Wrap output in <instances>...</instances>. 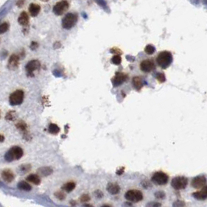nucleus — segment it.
Listing matches in <instances>:
<instances>
[{
  "mask_svg": "<svg viewBox=\"0 0 207 207\" xmlns=\"http://www.w3.org/2000/svg\"><path fill=\"white\" fill-rule=\"evenodd\" d=\"M52 169L51 168V167H44L39 169L38 173L41 175H42V176H48V175H50L52 173Z\"/></svg>",
  "mask_w": 207,
  "mask_h": 207,
  "instance_id": "obj_24",
  "label": "nucleus"
},
{
  "mask_svg": "<svg viewBox=\"0 0 207 207\" xmlns=\"http://www.w3.org/2000/svg\"><path fill=\"white\" fill-rule=\"evenodd\" d=\"M206 185V178L204 175H200L193 178L192 181V186L194 189H203Z\"/></svg>",
  "mask_w": 207,
  "mask_h": 207,
  "instance_id": "obj_11",
  "label": "nucleus"
},
{
  "mask_svg": "<svg viewBox=\"0 0 207 207\" xmlns=\"http://www.w3.org/2000/svg\"><path fill=\"white\" fill-rule=\"evenodd\" d=\"M4 141V136L2 135H0V143H2Z\"/></svg>",
  "mask_w": 207,
  "mask_h": 207,
  "instance_id": "obj_40",
  "label": "nucleus"
},
{
  "mask_svg": "<svg viewBox=\"0 0 207 207\" xmlns=\"http://www.w3.org/2000/svg\"><path fill=\"white\" fill-rule=\"evenodd\" d=\"M17 187H18V189H21V190H24V191H26V192L30 191L31 189H32L30 184L25 181H20V182L17 184Z\"/></svg>",
  "mask_w": 207,
  "mask_h": 207,
  "instance_id": "obj_22",
  "label": "nucleus"
},
{
  "mask_svg": "<svg viewBox=\"0 0 207 207\" xmlns=\"http://www.w3.org/2000/svg\"><path fill=\"white\" fill-rule=\"evenodd\" d=\"M132 84H133V88L135 89L136 91H140V90L143 88L145 84V81L143 79L140 77H135L133 78L132 80Z\"/></svg>",
  "mask_w": 207,
  "mask_h": 207,
  "instance_id": "obj_13",
  "label": "nucleus"
},
{
  "mask_svg": "<svg viewBox=\"0 0 207 207\" xmlns=\"http://www.w3.org/2000/svg\"><path fill=\"white\" fill-rule=\"evenodd\" d=\"M188 182L189 181H188L187 178L184 177V176H178L171 180V186L175 190H181L186 188Z\"/></svg>",
  "mask_w": 207,
  "mask_h": 207,
  "instance_id": "obj_6",
  "label": "nucleus"
},
{
  "mask_svg": "<svg viewBox=\"0 0 207 207\" xmlns=\"http://www.w3.org/2000/svg\"><path fill=\"white\" fill-rule=\"evenodd\" d=\"M75 188H76V183L73 181H69V182H67L65 185H63L62 189L66 192H71L74 190Z\"/></svg>",
  "mask_w": 207,
  "mask_h": 207,
  "instance_id": "obj_21",
  "label": "nucleus"
},
{
  "mask_svg": "<svg viewBox=\"0 0 207 207\" xmlns=\"http://www.w3.org/2000/svg\"><path fill=\"white\" fill-rule=\"evenodd\" d=\"M173 61V55L168 51H163L158 54L156 58L157 65L163 69L168 68Z\"/></svg>",
  "mask_w": 207,
  "mask_h": 207,
  "instance_id": "obj_1",
  "label": "nucleus"
},
{
  "mask_svg": "<svg viewBox=\"0 0 207 207\" xmlns=\"http://www.w3.org/2000/svg\"><path fill=\"white\" fill-rule=\"evenodd\" d=\"M9 29V24L8 23H3L0 25V34H4L6 33Z\"/></svg>",
  "mask_w": 207,
  "mask_h": 207,
  "instance_id": "obj_28",
  "label": "nucleus"
},
{
  "mask_svg": "<svg viewBox=\"0 0 207 207\" xmlns=\"http://www.w3.org/2000/svg\"><path fill=\"white\" fill-rule=\"evenodd\" d=\"M111 53H115V55H121L122 54V52L121 51H119V48H112L111 50Z\"/></svg>",
  "mask_w": 207,
  "mask_h": 207,
  "instance_id": "obj_37",
  "label": "nucleus"
},
{
  "mask_svg": "<svg viewBox=\"0 0 207 207\" xmlns=\"http://www.w3.org/2000/svg\"><path fill=\"white\" fill-rule=\"evenodd\" d=\"M17 126H18L19 129H21V130H23V131L26 130L27 126H26V125L24 124V123H18V125H17Z\"/></svg>",
  "mask_w": 207,
  "mask_h": 207,
  "instance_id": "obj_36",
  "label": "nucleus"
},
{
  "mask_svg": "<svg viewBox=\"0 0 207 207\" xmlns=\"http://www.w3.org/2000/svg\"><path fill=\"white\" fill-rule=\"evenodd\" d=\"M125 198L129 202L136 203L142 201L143 199V195L142 192L139 190L132 189V190H129V191L125 192Z\"/></svg>",
  "mask_w": 207,
  "mask_h": 207,
  "instance_id": "obj_4",
  "label": "nucleus"
},
{
  "mask_svg": "<svg viewBox=\"0 0 207 207\" xmlns=\"http://www.w3.org/2000/svg\"><path fill=\"white\" fill-rule=\"evenodd\" d=\"M18 23L22 26H27L29 24V16L26 12H22L19 16Z\"/></svg>",
  "mask_w": 207,
  "mask_h": 207,
  "instance_id": "obj_17",
  "label": "nucleus"
},
{
  "mask_svg": "<svg viewBox=\"0 0 207 207\" xmlns=\"http://www.w3.org/2000/svg\"><path fill=\"white\" fill-rule=\"evenodd\" d=\"M24 93L21 90H17L12 93L10 96V103L11 105H19L24 101Z\"/></svg>",
  "mask_w": 207,
  "mask_h": 207,
  "instance_id": "obj_8",
  "label": "nucleus"
},
{
  "mask_svg": "<svg viewBox=\"0 0 207 207\" xmlns=\"http://www.w3.org/2000/svg\"><path fill=\"white\" fill-rule=\"evenodd\" d=\"M101 207H111V206L107 205V204H105V205H103V206H101Z\"/></svg>",
  "mask_w": 207,
  "mask_h": 207,
  "instance_id": "obj_43",
  "label": "nucleus"
},
{
  "mask_svg": "<svg viewBox=\"0 0 207 207\" xmlns=\"http://www.w3.org/2000/svg\"><path fill=\"white\" fill-rule=\"evenodd\" d=\"M24 155V151L22 148L20 147H12L7 153L5 154V160L8 162H12L13 161L20 160Z\"/></svg>",
  "mask_w": 207,
  "mask_h": 207,
  "instance_id": "obj_3",
  "label": "nucleus"
},
{
  "mask_svg": "<svg viewBox=\"0 0 207 207\" xmlns=\"http://www.w3.org/2000/svg\"><path fill=\"white\" fill-rule=\"evenodd\" d=\"M48 132H49L51 134L57 135V134L60 132V128H59L56 124L51 123L50 125H49V126H48Z\"/></svg>",
  "mask_w": 207,
  "mask_h": 207,
  "instance_id": "obj_23",
  "label": "nucleus"
},
{
  "mask_svg": "<svg viewBox=\"0 0 207 207\" xmlns=\"http://www.w3.org/2000/svg\"><path fill=\"white\" fill-rule=\"evenodd\" d=\"M139 67L143 72H150L156 69V65L153 59H145L141 62Z\"/></svg>",
  "mask_w": 207,
  "mask_h": 207,
  "instance_id": "obj_10",
  "label": "nucleus"
},
{
  "mask_svg": "<svg viewBox=\"0 0 207 207\" xmlns=\"http://www.w3.org/2000/svg\"><path fill=\"white\" fill-rule=\"evenodd\" d=\"M55 196L58 199H59V200H63V199H65L66 197V194L63 192H56L55 193Z\"/></svg>",
  "mask_w": 207,
  "mask_h": 207,
  "instance_id": "obj_29",
  "label": "nucleus"
},
{
  "mask_svg": "<svg viewBox=\"0 0 207 207\" xmlns=\"http://www.w3.org/2000/svg\"><path fill=\"white\" fill-rule=\"evenodd\" d=\"M19 57L16 55H12L9 60V67L10 69H16L18 66Z\"/></svg>",
  "mask_w": 207,
  "mask_h": 207,
  "instance_id": "obj_19",
  "label": "nucleus"
},
{
  "mask_svg": "<svg viewBox=\"0 0 207 207\" xmlns=\"http://www.w3.org/2000/svg\"><path fill=\"white\" fill-rule=\"evenodd\" d=\"M111 62L112 64L119 66L122 63V57H121L120 55H114V56L111 58Z\"/></svg>",
  "mask_w": 207,
  "mask_h": 207,
  "instance_id": "obj_25",
  "label": "nucleus"
},
{
  "mask_svg": "<svg viewBox=\"0 0 207 207\" xmlns=\"http://www.w3.org/2000/svg\"><path fill=\"white\" fill-rule=\"evenodd\" d=\"M161 204L158 202H150L146 206V207H161Z\"/></svg>",
  "mask_w": 207,
  "mask_h": 207,
  "instance_id": "obj_33",
  "label": "nucleus"
},
{
  "mask_svg": "<svg viewBox=\"0 0 207 207\" xmlns=\"http://www.w3.org/2000/svg\"><path fill=\"white\" fill-rule=\"evenodd\" d=\"M84 207H94L92 205H89V204H86L84 205Z\"/></svg>",
  "mask_w": 207,
  "mask_h": 207,
  "instance_id": "obj_42",
  "label": "nucleus"
},
{
  "mask_svg": "<svg viewBox=\"0 0 207 207\" xmlns=\"http://www.w3.org/2000/svg\"><path fill=\"white\" fill-rule=\"evenodd\" d=\"M154 77L158 80V82L161 83H164L166 81V77H165V75L164 72H157V73H155Z\"/></svg>",
  "mask_w": 207,
  "mask_h": 207,
  "instance_id": "obj_26",
  "label": "nucleus"
},
{
  "mask_svg": "<svg viewBox=\"0 0 207 207\" xmlns=\"http://www.w3.org/2000/svg\"><path fill=\"white\" fill-rule=\"evenodd\" d=\"M70 204L72 205V206H75L77 203H76V202L75 201H72V202H70Z\"/></svg>",
  "mask_w": 207,
  "mask_h": 207,
  "instance_id": "obj_41",
  "label": "nucleus"
},
{
  "mask_svg": "<svg viewBox=\"0 0 207 207\" xmlns=\"http://www.w3.org/2000/svg\"><path fill=\"white\" fill-rule=\"evenodd\" d=\"M2 178L6 182H11L14 179V174L13 173L12 171H10L9 169H6L2 172Z\"/></svg>",
  "mask_w": 207,
  "mask_h": 207,
  "instance_id": "obj_16",
  "label": "nucleus"
},
{
  "mask_svg": "<svg viewBox=\"0 0 207 207\" xmlns=\"http://www.w3.org/2000/svg\"><path fill=\"white\" fill-rule=\"evenodd\" d=\"M41 10V6L35 3H31L29 6V12L32 16H37L39 14Z\"/></svg>",
  "mask_w": 207,
  "mask_h": 207,
  "instance_id": "obj_18",
  "label": "nucleus"
},
{
  "mask_svg": "<svg viewBox=\"0 0 207 207\" xmlns=\"http://www.w3.org/2000/svg\"><path fill=\"white\" fill-rule=\"evenodd\" d=\"M78 21V15L74 13H69L62 20V26L66 30H70L74 27Z\"/></svg>",
  "mask_w": 207,
  "mask_h": 207,
  "instance_id": "obj_2",
  "label": "nucleus"
},
{
  "mask_svg": "<svg viewBox=\"0 0 207 207\" xmlns=\"http://www.w3.org/2000/svg\"><path fill=\"white\" fill-rule=\"evenodd\" d=\"M155 197L157 199H164L166 197V195H165V192H164L163 191H158L157 192H155L154 194Z\"/></svg>",
  "mask_w": 207,
  "mask_h": 207,
  "instance_id": "obj_30",
  "label": "nucleus"
},
{
  "mask_svg": "<svg viewBox=\"0 0 207 207\" xmlns=\"http://www.w3.org/2000/svg\"><path fill=\"white\" fill-rule=\"evenodd\" d=\"M124 170H125V168H124V167H122V168H120L119 171H117V175H122L123 174V172H124Z\"/></svg>",
  "mask_w": 207,
  "mask_h": 207,
  "instance_id": "obj_39",
  "label": "nucleus"
},
{
  "mask_svg": "<svg viewBox=\"0 0 207 207\" xmlns=\"http://www.w3.org/2000/svg\"><path fill=\"white\" fill-rule=\"evenodd\" d=\"M94 195L95 197H97V199H101V198L104 196V194H103L102 192H101L100 190H97L94 192Z\"/></svg>",
  "mask_w": 207,
  "mask_h": 207,
  "instance_id": "obj_34",
  "label": "nucleus"
},
{
  "mask_svg": "<svg viewBox=\"0 0 207 207\" xmlns=\"http://www.w3.org/2000/svg\"><path fill=\"white\" fill-rule=\"evenodd\" d=\"M69 8V3L68 1H60L58 2L53 7V13L56 16H61L64 14Z\"/></svg>",
  "mask_w": 207,
  "mask_h": 207,
  "instance_id": "obj_7",
  "label": "nucleus"
},
{
  "mask_svg": "<svg viewBox=\"0 0 207 207\" xmlns=\"http://www.w3.org/2000/svg\"><path fill=\"white\" fill-rule=\"evenodd\" d=\"M38 47V44L37 42H31V44H30V48L32 50H35Z\"/></svg>",
  "mask_w": 207,
  "mask_h": 207,
  "instance_id": "obj_38",
  "label": "nucleus"
},
{
  "mask_svg": "<svg viewBox=\"0 0 207 207\" xmlns=\"http://www.w3.org/2000/svg\"><path fill=\"white\" fill-rule=\"evenodd\" d=\"M107 191L111 195H117L120 192V186L116 183H108L107 185Z\"/></svg>",
  "mask_w": 207,
  "mask_h": 207,
  "instance_id": "obj_15",
  "label": "nucleus"
},
{
  "mask_svg": "<svg viewBox=\"0 0 207 207\" xmlns=\"http://www.w3.org/2000/svg\"><path fill=\"white\" fill-rule=\"evenodd\" d=\"M129 79V76L126 73L121 72H117L115 73V77L111 79V83L114 87H118L120 85L123 84L124 83L126 82V80Z\"/></svg>",
  "mask_w": 207,
  "mask_h": 207,
  "instance_id": "obj_9",
  "label": "nucleus"
},
{
  "mask_svg": "<svg viewBox=\"0 0 207 207\" xmlns=\"http://www.w3.org/2000/svg\"><path fill=\"white\" fill-rule=\"evenodd\" d=\"M41 67V63L38 60H32L30 61L26 66V70L27 74L30 77L34 76V72L35 70L39 69Z\"/></svg>",
  "mask_w": 207,
  "mask_h": 207,
  "instance_id": "obj_12",
  "label": "nucleus"
},
{
  "mask_svg": "<svg viewBox=\"0 0 207 207\" xmlns=\"http://www.w3.org/2000/svg\"><path fill=\"white\" fill-rule=\"evenodd\" d=\"M30 165H24V166H21V167H20V170H23V171H24V172H27V171H28L29 170H30Z\"/></svg>",
  "mask_w": 207,
  "mask_h": 207,
  "instance_id": "obj_35",
  "label": "nucleus"
},
{
  "mask_svg": "<svg viewBox=\"0 0 207 207\" xmlns=\"http://www.w3.org/2000/svg\"><path fill=\"white\" fill-rule=\"evenodd\" d=\"M89 200H91V197L88 194H83L80 197V202L81 203H87Z\"/></svg>",
  "mask_w": 207,
  "mask_h": 207,
  "instance_id": "obj_32",
  "label": "nucleus"
},
{
  "mask_svg": "<svg viewBox=\"0 0 207 207\" xmlns=\"http://www.w3.org/2000/svg\"><path fill=\"white\" fill-rule=\"evenodd\" d=\"M193 197L195 199H198V200H206L207 198V187L205 186L203 188L201 191L196 192L193 193Z\"/></svg>",
  "mask_w": 207,
  "mask_h": 207,
  "instance_id": "obj_14",
  "label": "nucleus"
},
{
  "mask_svg": "<svg viewBox=\"0 0 207 207\" xmlns=\"http://www.w3.org/2000/svg\"><path fill=\"white\" fill-rule=\"evenodd\" d=\"M144 52L148 55H153L156 52V48L152 44H148L145 47Z\"/></svg>",
  "mask_w": 207,
  "mask_h": 207,
  "instance_id": "obj_27",
  "label": "nucleus"
},
{
  "mask_svg": "<svg viewBox=\"0 0 207 207\" xmlns=\"http://www.w3.org/2000/svg\"><path fill=\"white\" fill-rule=\"evenodd\" d=\"M169 177L167 174L164 173L162 171H157L153 174L151 178V181L153 184L157 185H164L168 182Z\"/></svg>",
  "mask_w": 207,
  "mask_h": 207,
  "instance_id": "obj_5",
  "label": "nucleus"
},
{
  "mask_svg": "<svg viewBox=\"0 0 207 207\" xmlns=\"http://www.w3.org/2000/svg\"><path fill=\"white\" fill-rule=\"evenodd\" d=\"M185 206V203L181 200H177L173 203V207H184Z\"/></svg>",
  "mask_w": 207,
  "mask_h": 207,
  "instance_id": "obj_31",
  "label": "nucleus"
},
{
  "mask_svg": "<svg viewBox=\"0 0 207 207\" xmlns=\"http://www.w3.org/2000/svg\"><path fill=\"white\" fill-rule=\"evenodd\" d=\"M27 181H29V182H31V183L34 184V185H40L41 183V178L38 175H34V174H32V175H28L27 177Z\"/></svg>",
  "mask_w": 207,
  "mask_h": 207,
  "instance_id": "obj_20",
  "label": "nucleus"
}]
</instances>
